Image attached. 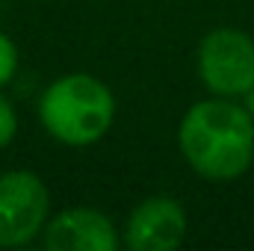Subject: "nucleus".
Wrapping results in <instances>:
<instances>
[{"instance_id": "nucleus-1", "label": "nucleus", "mask_w": 254, "mask_h": 251, "mask_svg": "<svg viewBox=\"0 0 254 251\" xmlns=\"http://www.w3.org/2000/svg\"><path fill=\"white\" fill-rule=\"evenodd\" d=\"M178 148L198 178L231 184L254 163V116L234 98L195 101L178 125Z\"/></svg>"}, {"instance_id": "nucleus-2", "label": "nucleus", "mask_w": 254, "mask_h": 251, "mask_svg": "<svg viewBox=\"0 0 254 251\" xmlns=\"http://www.w3.org/2000/svg\"><path fill=\"white\" fill-rule=\"evenodd\" d=\"M39 125L65 148H89L116 125V95L95 74H63L39 95Z\"/></svg>"}, {"instance_id": "nucleus-3", "label": "nucleus", "mask_w": 254, "mask_h": 251, "mask_svg": "<svg viewBox=\"0 0 254 251\" xmlns=\"http://www.w3.org/2000/svg\"><path fill=\"white\" fill-rule=\"evenodd\" d=\"M195 71L216 98L240 101L254 86V39L240 27H216L198 42Z\"/></svg>"}, {"instance_id": "nucleus-4", "label": "nucleus", "mask_w": 254, "mask_h": 251, "mask_svg": "<svg viewBox=\"0 0 254 251\" xmlns=\"http://www.w3.org/2000/svg\"><path fill=\"white\" fill-rule=\"evenodd\" d=\"M51 219V189L30 169L0 172V249L30 246Z\"/></svg>"}, {"instance_id": "nucleus-5", "label": "nucleus", "mask_w": 254, "mask_h": 251, "mask_svg": "<svg viewBox=\"0 0 254 251\" xmlns=\"http://www.w3.org/2000/svg\"><path fill=\"white\" fill-rule=\"evenodd\" d=\"M187 210L172 195H148L127 213L122 240L130 251H175L187 240Z\"/></svg>"}, {"instance_id": "nucleus-6", "label": "nucleus", "mask_w": 254, "mask_h": 251, "mask_svg": "<svg viewBox=\"0 0 254 251\" xmlns=\"http://www.w3.org/2000/svg\"><path fill=\"white\" fill-rule=\"evenodd\" d=\"M45 246L51 251H116L122 237L107 213L95 207H65L48 219Z\"/></svg>"}, {"instance_id": "nucleus-7", "label": "nucleus", "mask_w": 254, "mask_h": 251, "mask_svg": "<svg viewBox=\"0 0 254 251\" xmlns=\"http://www.w3.org/2000/svg\"><path fill=\"white\" fill-rule=\"evenodd\" d=\"M18 65H21V57H18V45L0 30V89L9 86L18 74Z\"/></svg>"}, {"instance_id": "nucleus-8", "label": "nucleus", "mask_w": 254, "mask_h": 251, "mask_svg": "<svg viewBox=\"0 0 254 251\" xmlns=\"http://www.w3.org/2000/svg\"><path fill=\"white\" fill-rule=\"evenodd\" d=\"M18 136V113L12 107V101L0 92V151L9 148Z\"/></svg>"}, {"instance_id": "nucleus-9", "label": "nucleus", "mask_w": 254, "mask_h": 251, "mask_svg": "<svg viewBox=\"0 0 254 251\" xmlns=\"http://www.w3.org/2000/svg\"><path fill=\"white\" fill-rule=\"evenodd\" d=\"M240 101L246 104V110H249V113L254 116V86L249 89V92H246V95H243V98H240Z\"/></svg>"}]
</instances>
